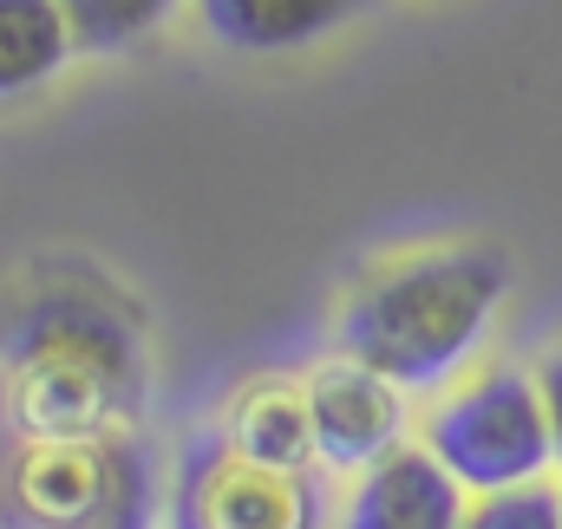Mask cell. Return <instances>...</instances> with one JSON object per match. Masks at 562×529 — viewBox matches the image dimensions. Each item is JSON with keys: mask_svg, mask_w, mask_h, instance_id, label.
Listing matches in <instances>:
<instances>
[{"mask_svg": "<svg viewBox=\"0 0 562 529\" xmlns=\"http://www.w3.org/2000/svg\"><path fill=\"white\" fill-rule=\"evenodd\" d=\"M7 484L26 529H144V464L125 438H26Z\"/></svg>", "mask_w": 562, "mask_h": 529, "instance_id": "cell-4", "label": "cell"}, {"mask_svg": "<svg viewBox=\"0 0 562 529\" xmlns=\"http://www.w3.org/2000/svg\"><path fill=\"white\" fill-rule=\"evenodd\" d=\"M79 53L59 0H0V105L53 86Z\"/></svg>", "mask_w": 562, "mask_h": 529, "instance_id": "cell-10", "label": "cell"}, {"mask_svg": "<svg viewBox=\"0 0 562 529\" xmlns=\"http://www.w3.org/2000/svg\"><path fill=\"white\" fill-rule=\"evenodd\" d=\"M464 529H562V484H510V491H484L471 497Z\"/></svg>", "mask_w": 562, "mask_h": 529, "instance_id": "cell-12", "label": "cell"}, {"mask_svg": "<svg viewBox=\"0 0 562 529\" xmlns=\"http://www.w3.org/2000/svg\"><path fill=\"white\" fill-rule=\"evenodd\" d=\"M216 438H223L229 451L256 458V464H276V471H321L307 386L276 380V373H256L243 393L229 398V412H223V431H216Z\"/></svg>", "mask_w": 562, "mask_h": 529, "instance_id": "cell-9", "label": "cell"}, {"mask_svg": "<svg viewBox=\"0 0 562 529\" xmlns=\"http://www.w3.org/2000/svg\"><path fill=\"white\" fill-rule=\"evenodd\" d=\"M360 13H367V0H196L203 33H210L216 46L256 53V59L321 46V40H334L340 26H353Z\"/></svg>", "mask_w": 562, "mask_h": 529, "instance_id": "cell-8", "label": "cell"}, {"mask_svg": "<svg viewBox=\"0 0 562 529\" xmlns=\"http://www.w3.org/2000/svg\"><path fill=\"white\" fill-rule=\"evenodd\" d=\"M406 398L386 373L334 353L327 367L307 373V412H314V451L321 471H367L386 451L406 444Z\"/></svg>", "mask_w": 562, "mask_h": 529, "instance_id": "cell-6", "label": "cell"}, {"mask_svg": "<svg viewBox=\"0 0 562 529\" xmlns=\"http://www.w3.org/2000/svg\"><path fill=\"white\" fill-rule=\"evenodd\" d=\"M537 380H543V405H550V425H557V458H562V340L543 353Z\"/></svg>", "mask_w": 562, "mask_h": 529, "instance_id": "cell-13", "label": "cell"}, {"mask_svg": "<svg viewBox=\"0 0 562 529\" xmlns=\"http://www.w3.org/2000/svg\"><path fill=\"white\" fill-rule=\"evenodd\" d=\"M419 444L471 497L537 484L562 464L557 425H550V405H543V380L530 367H510V360H491V367L451 380L425 412Z\"/></svg>", "mask_w": 562, "mask_h": 529, "instance_id": "cell-3", "label": "cell"}, {"mask_svg": "<svg viewBox=\"0 0 562 529\" xmlns=\"http://www.w3.org/2000/svg\"><path fill=\"white\" fill-rule=\"evenodd\" d=\"M471 491L425 451V444H400L380 464L353 471L334 529H464Z\"/></svg>", "mask_w": 562, "mask_h": 529, "instance_id": "cell-7", "label": "cell"}, {"mask_svg": "<svg viewBox=\"0 0 562 529\" xmlns=\"http://www.w3.org/2000/svg\"><path fill=\"white\" fill-rule=\"evenodd\" d=\"M0 373L20 438H119L144 405V340L119 301L46 288L13 314Z\"/></svg>", "mask_w": 562, "mask_h": 529, "instance_id": "cell-2", "label": "cell"}, {"mask_svg": "<svg viewBox=\"0 0 562 529\" xmlns=\"http://www.w3.org/2000/svg\"><path fill=\"white\" fill-rule=\"evenodd\" d=\"M510 294V262L484 243L413 249L367 268L334 320L347 360L386 373L400 393H445L484 347Z\"/></svg>", "mask_w": 562, "mask_h": 529, "instance_id": "cell-1", "label": "cell"}, {"mask_svg": "<svg viewBox=\"0 0 562 529\" xmlns=\"http://www.w3.org/2000/svg\"><path fill=\"white\" fill-rule=\"evenodd\" d=\"M321 524H327V497H321L314 471L256 464V458L229 451L223 438H210L177 477L170 529H321Z\"/></svg>", "mask_w": 562, "mask_h": 529, "instance_id": "cell-5", "label": "cell"}, {"mask_svg": "<svg viewBox=\"0 0 562 529\" xmlns=\"http://www.w3.org/2000/svg\"><path fill=\"white\" fill-rule=\"evenodd\" d=\"M72 33H79V53H125L150 40L183 0H59Z\"/></svg>", "mask_w": 562, "mask_h": 529, "instance_id": "cell-11", "label": "cell"}]
</instances>
